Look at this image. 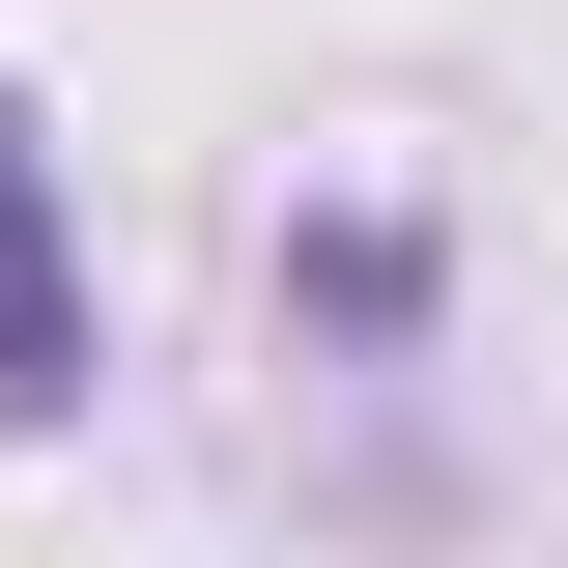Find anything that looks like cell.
Masks as SVG:
<instances>
[{
    "instance_id": "1",
    "label": "cell",
    "mask_w": 568,
    "mask_h": 568,
    "mask_svg": "<svg viewBox=\"0 0 568 568\" xmlns=\"http://www.w3.org/2000/svg\"><path fill=\"white\" fill-rule=\"evenodd\" d=\"M85 398V227H58V142H29V85H0V426Z\"/></svg>"
}]
</instances>
